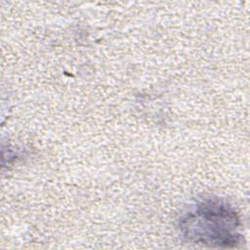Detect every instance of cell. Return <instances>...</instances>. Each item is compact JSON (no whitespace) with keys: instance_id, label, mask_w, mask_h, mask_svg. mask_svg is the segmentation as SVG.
Masks as SVG:
<instances>
[{"instance_id":"1","label":"cell","mask_w":250,"mask_h":250,"mask_svg":"<svg viewBox=\"0 0 250 250\" xmlns=\"http://www.w3.org/2000/svg\"><path fill=\"white\" fill-rule=\"evenodd\" d=\"M240 220L233 208L220 199L196 203L180 221V232L188 242L212 247H234L241 242Z\"/></svg>"}]
</instances>
